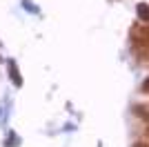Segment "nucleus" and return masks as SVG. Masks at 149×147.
Instances as JSON below:
<instances>
[{
    "mask_svg": "<svg viewBox=\"0 0 149 147\" xmlns=\"http://www.w3.org/2000/svg\"><path fill=\"white\" fill-rule=\"evenodd\" d=\"M136 11H138V18H140V20H147V22H149V5L140 2V5L136 7Z\"/></svg>",
    "mask_w": 149,
    "mask_h": 147,
    "instance_id": "3",
    "label": "nucleus"
},
{
    "mask_svg": "<svg viewBox=\"0 0 149 147\" xmlns=\"http://www.w3.org/2000/svg\"><path fill=\"white\" fill-rule=\"evenodd\" d=\"M147 136H149V129H147Z\"/></svg>",
    "mask_w": 149,
    "mask_h": 147,
    "instance_id": "7",
    "label": "nucleus"
},
{
    "mask_svg": "<svg viewBox=\"0 0 149 147\" xmlns=\"http://www.w3.org/2000/svg\"><path fill=\"white\" fill-rule=\"evenodd\" d=\"M134 51H136L138 58H143V60H149V40H140V43H134Z\"/></svg>",
    "mask_w": 149,
    "mask_h": 147,
    "instance_id": "1",
    "label": "nucleus"
},
{
    "mask_svg": "<svg viewBox=\"0 0 149 147\" xmlns=\"http://www.w3.org/2000/svg\"><path fill=\"white\" fill-rule=\"evenodd\" d=\"M134 147H149V145H145V143H138V145H134Z\"/></svg>",
    "mask_w": 149,
    "mask_h": 147,
    "instance_id": "6",
    "label": "nucleus"
},
{
    "mask_svg": "<svg viewBox=\"0 0 149 147\" xmlns=\"http://www.w3.org/2000/svg\"><path fill=\"white\" fill-rule=\"evenodd\" d=\"M143 92H147V94H149V78L143 83Z\"/></svg>",
    "mask_w": 149,
    "mask_h": 147,
    "instance_id": "5",
    "label": "nucleus"
},
{
    "mask_svg": "<svg viewBox=\"0 0 149 147\" xmlns=\"http://www.w3.org/2000/svg\"><path fill=\"white\" fill-rule=\"evenodd\" d=\"M134 38H140V40H149V27H140V29L134 31Z\"/></svg>",
    "mask_w": 149,
    "mask_h": 147,
    "instance_id": "4",
    "label": "nucleus"
},
{
    "mask_svg": "<svg viewBox=\"0 0 149 147\" xmlns=\"http://www.w3.org/2000/svg\"><path fill=\"white\" fill-rule=\"evenodd\" d=\"M134 114H138L143 120L149 123V105H136V107H134Z\"/></svg>",
    "mask_w": 149,
    "mask_h": 147,
    "instance_id": "2",
    "label": "nucleus"
}]
</instances>
